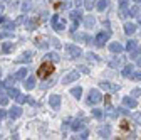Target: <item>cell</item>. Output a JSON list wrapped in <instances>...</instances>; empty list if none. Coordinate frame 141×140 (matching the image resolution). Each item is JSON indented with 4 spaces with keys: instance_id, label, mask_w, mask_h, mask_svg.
<instances>
[{
    "instance_id": "obj_1",
    "label": "cell",
    "mask_w": 141,
    "mask_h": 140,
    "mask_svg": "<svg viewBox=\"0 0 141 140\" xmlns=\"http://www.w3.org/2000/svg\"><path fill=\"white\" fill-rule=\"evenodd\" d=\"M54 71H55L54 64H52L51 61H44V63L39 66V69H37V76L40 78V80H47L49 76L54 74Z\"/></svg>"
},
{
    "instance_id": "obj_2",
    "label": "cell",
    "mask_w": 141,
    "mask_h": 140,
    "mask_svg": "<svg viewBox=\"0 0 141 140\" xmlns=\"http://www.w3.org/2000/svg\"><path fill=\"white\" fill-rule=\"evenodd\" d=\"M66 52H67L69 57H79L81 54H82L81 47H77V46H72V44H67V46H66Z\"/></svg>"
},
{
    "instance_id": "obj_3",
    "label": "cell",
    "mask_w": 141,
    "mask_h": 140,
    "mask_svg": "<svg viewBox=\"0 0 141 140\" xmlns=\"http://www.w3.org/2000/svg\"><path fill=\"white\" fill-rule=\"evenodd\" d=\"M52 27L55 31H64L66 29V20L61 19L59 15H52Z\"/></svg>"
},
{
    "instance_id": "obj_4",
    "label": "cell",
    "mask_w": 141,
    "mask_h": 140,
    "mask_svg": "<svg viewBox=\"0 0 141 140\" xmlns=\"http://www.w3.org/2000/svg\"><path fill=\"white\" fill-rule=\"evenodd\" d=\"M69 17H70V20H72V31H74V29L77 27V24L81 22V19H82V17H81V12L79 10H72V12L69 14Z\"/></svg>"
},
{
    "instance_id": "obj_5",
    "label": "cell",
    "mask_w": 141,
    "mask_h": 140,
    "mask_svg": "<svg viewBox=\"0 0 141 140\" xmlns=\"http://www.w3.org/2000/svg\"><path fill=\"white\" fill-rule=\"evenodd\" d=\"M109 39V32H106V31H103V32H99V34L96 35V39H94V41H96V44L97 46H103L106 41H108Z\"/></svg>"
},
{
    "instance_id": "obj_6",
    "label": "cell",
    "mask_w": 141,
    "mask_h": 140,
    "mask_svg": "<svg viewBox=\"0 0 141 140\" xmlns=\"http://www.w3.org/2000/svg\"><path fill=\"white\" fill-rule=\"evenodd\" d=\"M49 105L52 106V110H59V106H61V96L52 95L51 98H49Z\"/></svg>"
},
{
    "instance_id": "obj_7",
    "label": "cell",
    "mask_w": 141,
    "mask_h": 140,
    "mask_svg": "<svg viewBox=\"0 0 141 140\" xmlns=\"http://www.w3.org/2000/svg\"><path fill=\"white\" fill-rule=\"evenodd\" d=\"M101 100V93L97 89H91L89 93V98H87V103H97Z\"/></svg>"
},
{
    "instance_id": "obj_8",
    "label": "cell",
    "mask_w": 141,
    "mask_h": 140,
    "mask_svg": "<svg viewBox=\"0 0 141 140\" xmlns=\"http://www.w3.org/2000/svg\"><path fill=\"white\" fill-rule=\"evenodd\" d=\"M77 78H79V71H70L67 76H64V80H62V83H72V81H76Z\"/></svg>"
},
{
    "instance_id": "obj_9",
    "label": "cell",
    "mask_w": 141,
    "mask_h": 140,
    "mask_svg": "<svg viewBox=\"0 0 141 140\" xmlns=\"http://www.w3.org/2000/svg\"><path fill=\"white\" fill-rule=\"evenodd\" d=\"M20 115H22V108H20V106H12V110L9 112V117L12 118V120L13 118H19Z\"/></svg>"
},
{
    "instance_id": "obj_10",
    "label": "cell",
    "mask_w": 141,
    "mask_h": 140,
    "mask_svg": "<svg viewBox=\"0 0 141 140\" xmlns=\"http://www.w3.org/2000/svg\"><path fill=\"white\" fill-rule=\"evenodd\" d=\"M39 24H40V19H39V17H32V19L27 22V27H29V31H34Z\"/></svg>"
},
{
    "instance_id": "obj_11",
    "label": "cell",
    "mask_w": 141,
    "mask_h": 140,
    "mask_svg": "<svg viewBox=\"0 0 141 140\" xmlns=\"http://www.w3.org/2000/svg\"><path fill=\"white\" fill-rule=\"evenodd\" d=\"M97 133H99V135H101L103 138H106V137H108L109 133H111V127H108V125H106V127H99V130H97Z\"/></svg>"
},
{
    "instance_id": "obj_12",
    "label": "cell",
    "mask_w": 141,
    "mask_h": 140,
    "mask_svg": "<svg viewBox=\"0 0 141 140\" xmlns=\"http://www.w3.org/2000/svg\"><path fill=\"white\" fill-rule=\"evenodd\" d=\"M32 59V52H24V54H20V57H17V63H25V61H30Z\"/></svg>"
},
{
    "instance_id": "obj_13",
    "label": "cell",
    "mask_w": 141,
    "mask_h": 140,
    "mask_svg": "<svg viewBox=\"0 0 141 140\" xmlns=\"http://www.w3.org/2000/svg\"><path fill=\"white\" fill-rule=\"evenodd\" d=\"M101 88L103 89H108V91H118L119 89V86H116V84H109V83H101Z\"/></svg>"
},
{
    "instance_id": "obj_14",
    "label": "cell",
    "mask_w": 141,
    "mask_h": 140,
    "mask_svg": "<svg viewBox=\"0 0 141 140\" xmlns=\"http://www.w3.org/2000/svg\"><path fill=\"white\" fill-rule=\"evenodd\" d=\"M25 76H27V69H25V68H24V69H19L15 74H13L15 80H25Z\"/></svg>"
},
{
    "instance_id": "obj_15",
    "label": "cell",
    "mask_w": 141,
    "mask_h": 140,
    "mask_svg": "<svg viewBox=\"0 0 141 140\" xmlns=\"http://www.w3.org/2000/svg\"><path fill=\"white\" fill-rule=\"evenodd\" d=\"M123 103H124L126 106H129V108H135L138 103H136V100H133V98H129V96H126L124 100H123Z\"/></svg>"
},
{
    "instance_id": "obj_16",
    "label": "cell",
    "mask_w": 141,
    "mask_h": 140,
    "mask_svg": "<svg viewBox=\"0 0 141 140\" xmlns=\"http://www.w3.org/2000/svg\"><path fill=\"white\" fill-rule=\"evenodd\" d=\"M109 49H111V52H121L123 51V46L121 44H118V42H112V44H109Z\"/></svg>"
},
{
    "instance_id": "obj_17",
    "label": "cell",
    "mask_w": 141,
    "mask_h": 140,
    "mask_svg": "<svg viewBox=\"0 0 141 140\" xmlns=\"http://www.w3.org/2000/svg\"><path fill=\"white\" fill-rule=\"evenodd\" d=\"M135 31H136V26H135V24H126V26H124V32H126V34H135Z\"/></svg>"
},
{
    "instance_id": "obj_18",
    "label": "cell",
    "mask_w": 141,
    "mask_h": 140,
    "mask_svg": "<svg viewBox=\"0 0 141 140\" xmlns=\"http://www.w3.org/2000/svg\"><path fill=\"white\" fill-rule=\"evenodd\" d=\"M84 26H86L87 29L93 27V26H94V17H93V15H87L86 19H84Z\"/></svg>"
},
{
    "instance_id": "obj_19",
    "label": "cell",
    "mask_w": 141,
    "mask_h": 140,
    "mask_svg": "<svg viewBox=\"0 0 141 140\" xmlns=\"http://www.w3.org/2000/svg\"><path fill=\"white\" fill-rule=\"evenodd\" d=\"M24 86H25V89H32L35 86V78H29V80L24 83Z\"/></svg>"
},
{
    "instance_id": "obj_20",
    "label": "cell",
    "mask_w": 141,
    "mask_h": 140,
    "mask_svg": "<svg viewBox=\"0 0 141 140\" xmlns=\"http://www.w3.org/2000/svg\"><path fill=\"white\" fill-rule=\"evenodd\" d=\"M70 95L74 96V98H81V95H82V89L77 86V88H72L70 89Z\"/></svg>"
},
{
    "instance_id": "obj_21",
    "label": "cell",
    "mask_w": 141,
    "mask_h": 140,
    "mask_svg": "<svg viewBox=\"0 0 141 140\" xmlns=\"http://www.w3.org/2000/svg\"><path fill=\"white\" fill-rule=\"evenodd\" d=\"M126 49L133 52V49H139V47H138V44H136V41H129V42H128V46H126Z\"/></svg>"
},
{
    "instance_id": "obj_22",
    "label": "cell",
    "mask_w": 141,
    "mask_h": 140,
    "mask_svg": "<svg viewBox=\"0 0 141 140\" xmlns=\"http://www.w3.org/2000/svg\"><path fill=\"white\" fill-rule=\"evenodd\" d=\"M20 93H19V89H15V88H9V96L10 98H17Z\"/></svg>"
},
{
    "instance_id": "obj_23",
    "label": "cell",
    "mask_w": 141,
    "mask_h": 140,
    "mask_svg": "<svg viewBox=\"0 0 141 140\" xmlns=\"http://www.w3.org/2000/svg\"><path fill=\"white\" fill-rule=\"evenodd\" d=\"M13 49V44L12 42H5V44H3V52H10Z\"/></svg>"
},
{
    "instance_id": "obj_24",
    "label": "cell",
    "mask_w": 141,
    "mask_h": 140,
    "mask_svg": "<svg viewBox=\"0 0 141 140\" xmlns=\"http://www.w3.org/2000/svg\"><path fill=\"white\" fill-rule=\"evenodd\" d=\"M81 128H82V121H79V120H76V121H74V123H72V130H81Z\"/></svg>"
},
{
    "instance_id": "obj_25",
    "label": "cell",
    "mask_w": 141,
    "mask_h": 140,
    "mask_svg": "<svg viewBox=\"0 0 141 140\" xmlns=\"http://www.w3.org/2000/svg\"><path fill=\"white\" fill-rule=\"evenodd\" d=\"M106 7H108V0H99V3H97V9H99V10H104Z\"/></svg>"
},
{
    "instance_id": "obj_26",
    "label": "cell",
    "mask_w": 141,
    "mask_h": 140,
    "mask_svg": "<svg viewBox=\"0 0 141 140\" xmlns=\"http://www.w3.org/2000/svg\"><path fill=\"white\" fill-rule=\"evenodd\" d=\"M74 37H76L77 41H89L86 34H74Z\"/></svg>"
},
{
    "instance_id": "obj_27",
    "label": "cell",
    "mask_w": 141,
    "mask_h": 140,
    "mask_svg": "<svg viewBox=\"0 0 141 140\" xmlns=\"http://www.w3.org/2000/svg\"><path fill=\"white\" fill-rule=\"evenodd\" d=\"M131 71H133V66H126L124 71H123V74H124V76H131Z\"/></svg>"
},
{
    "instance_id": "obj_28",
    "label": "cell",
    "mask_w": 141,
    "mask_h": 140,
    "mask_svg": "<svg viewBox=\"0 0 141 140\" xmlns=\"http://www.w3.org/2000/svg\"><path fill=\"white\" fill-rule=\"evenodd\" d=\"M17 101H19V103H25V101H29V98H27L25 95H19V96H17Z\"/></svg>"
},
{
    "instance_id": "obj_29",
    "label": "cell",
    "mask_w": 141,
    "mask_h": 140,
    "mask_svg": "<svg viewBox=\"0 0 141 140\" xmlns=\"http://www.w3.org/2000/svg\"><path fill=\"white\" fill-rule=\"evenodd\" d=\"M84 2H86V9H87V10H91V9H93V5H94V2H96V0H84Z\"/></svg>"
},
{
    "instance_id": "obj_30",
    "label": "cell",
    "mask_w": 141,
    "mask_h": 140,
    "mask_svg": "<svg viewBox=\"0 0 141 140\" xmlns=\"http://www.w3.org/2000/svg\"><path fill=\"white\" fill-rule=\"evenodd\" d=\"M47 57H49V59H52V61H57V59H59L57 52H49V54H47Z\"/></svg>"
},
{
    "instance_id": "obj_31",
    "label": "cell",
    "mask_w": 141,
    "mask_h": 140,
    "mask_svg": "<svg viewBox=\"0 0 141 140\" xmlns=\"http://www.w3.org/2000/svg\"><path fill=\"white\" fill-rule=\"evenodd\" d=\"M5 37H12V32L7 31V32H2V34H0V39H5Z\"/></svg>"
},
{
    "instance_id": "obj_32",
    "label": "cell",
    "mask_w": 141,
    "mask_h": 140,
    "mask_svg": "<svg viewBox=\"0 0 141 140\" xmlns=\"http://www.w3.org/2000/svg\"><path fill=\"white\" fill-rule=\"evenodd\" d=\"M93 115L96 118H101V117H103V112H101V110H93Z\"/></svg>"
},
{
    "instance_id": "obj_33",
    "label": "cell",
    "mask_w": 141,
    "mask_h": 140,
    "mask_svg": "<svg viewBox=\"0 0 141 140\" xmlns=\"http://www.w3.org/2000/svg\"><path fill=\"white\" fill-rule=\"evenodd\" d=\"M7 103H9V98H7V96H3V98H0V105H2V106H5Z\"/></svg>"
},
{
    "instance_id": "obj_34",
    "label": "cell",
    "mask_w": 141,
    "mask_h": 140,
    "mask_svg": "<svg viewBox=\"0 0 141 140\" xmlns=\"http://www.w3.org/2000/svg\"><path fill=\"white\" fill-rule=\"evenodd\" d=\"M128 123H129V121L123 120V121H121V128H124V130H128V128H129V125H128Z\"/></svg>"
},
{
    "instance_id": "obj_35",
    "label": "cell",
    "mask_w": 141,
    "mask_h": 140,
    "mask_svg": "<svg viewBox=\"0 0 141 140\" xmlns=\"http://www.w3.org/2000/svg\"><path fill=\"white\" fill-rule=\"evenodd\" d=\"M87 59H89V61H97V57H96V54L89 52V54H87Z\"/></svg>"
},
{
    "instance_id": "obj_36",
    "label": "cell",
    "mask_w": 141,
    "mask_h": 140,
    "mask_svg": "<svg viewBox=\"0 0 141 140\" xmlns=\"http://www.w3.org/2000/svg\"><path fill=\"white\" fill-rule=\"evenodd\" d=\"M133 80L139 81V80H141V73H135V74H133Z\"/></svg>"
},
{
    "instance_id": "obj_37",
    "label": "cell",
    "mask_w": 141,
    "mask_h": 140,
    "mask_svg": "<svg viewBox=\"0 0 141 140\" xmlns=\"http://www.w3.org/2000/svg\"><path fill=\"white\" fill-rule=\"evenodd\" d=\"M52 44H54L55 47H61V44H59V41H57V39H52Z\"/></svg>"
},
{
    "instance_id": "obj_38",
    "label": "cell",
    "mask_w": 141,
    "mask_h": 140,
    "mask_svg": "<svg viewBox=\"0 0 141 140\" xmlns=\"http://www.w3.org/2000/svg\"><path fill=\"white\" fill-rule=\"evenodd\" d=\"M7 117V112H3V110H0V120H2V118H5Z\"/></svg>"
},
{
    "instance_id": "obj_39",
    "label": "cell",
    "mask_w": 141,
    "mask_h": 140,
    "mask_svg": "<svg viewBox=\"0 0 141 140\" xmlns=\"http://www.w3.org/2000/svg\"><path fill=\"white\" fill-rule=\"evenodd\" d=\"M133 95H135V96H139V95H141V89H139V88L135 89V91H133Z\"/></svg>"
},
{
    "instance_id": "obj_40",
    "label": "cell",
    "mask_w": 141,
    "mask_h": 140,
    "mask_svg": "<svg viewBox=\"0 0 141 140\" xmlns=\"http://www.w3.org/2000/svg\"><path fill=\"white\" fill-rule=\"evenodd\" d=\"M79 138H87V132H82V133H81V137Z\"/></svg>"
},
{
    "instance_id": "obj_41",
    "label": "cell",
    "mask_w": 141,
    "mask_h": 140,
    "mask_svg": "<svg viewBox=\"0 0 141 140\" xmlns=\"http://www.w3.org/2000/svg\"><path fill=\"white\" fill-rule=\"evenodd\" d=\"M2 22H3V17H2V15H0V24H2Z\"/></svg>"
},
{
    "instance_id": "obj_42",
    "label": "cell",
    "mask_w": 141,
    "mask_h": 140,
    "mask_svg": "<svg viewBox=\"0 0 141 140\" xmlns=\"http://www.w3.org/2000/svg\"><path fill=\"white\" fill-rule=\"evenodd\" d=\"M2 10H3V5H0V12H2Z\"/></svg>"
},
{
    "instance_id": "obj_43",
    "label": "cell",
    "mask_w": 141,
    "mask_h": 140,
    "mask_svg": "<svg viewBox=\"0 0 141 140\" xmlns=\"http://www.w3.org/2000/svg\"><path fill=\"white\" fill-rule=\"evenodd\" d=\"M138 64H139V66H141V57H139V61H138Z\"/></svg>"
},
{
    "instance_id": "obj_44",
    "label": "cell",
    "mask_w": 141,
    "mask_h": 140,
    "mask_svg": "<svg viewBox=\"0 0 141 140\" xmlns=\"http://www.w3.org/2000/svg\"><path fill=\"white\" fill-rule=\"evenodd\" d=\"M0 89H2V84H0Z\"/></svg>"
}]
</instances>
